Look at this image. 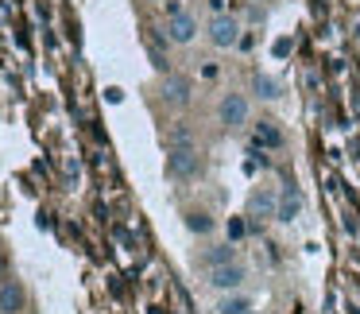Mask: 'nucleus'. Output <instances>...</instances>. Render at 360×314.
Instances as JSON below:
<instances>
[{
	"label": "nucleus",
	"instance_id": "obj_14",
	"mask_svg": "<svg viewBox=\"0 0 360 314\" xmlns=\"http://www.w3.org/2000/svg\"><path fill=\"white\" fill-rule=\"evenodd\" d=\"M217 314H252L256 306H252L248 295H240V291H229V295L217 299V306H213Z\"/></svg>",
	"mask_w": 360,
	"mask_h": 314
},
{
	"label": "nucleus",
	"instance_id": "obj_10",
	"mask_svg": "<svg viewBox=\"0 0 360 314\" xmlns=\"http://www.w3.org/2000/svg\"><path fill=\"white\" fill-rule=\"evenodd\" d=\"M252 97H256V101H283V82L275 78V74H264V70H256L252 74Z\"/></svg>",
	"mask_w": 360,
	"mask_h": 314
},
{
	"label": "nucleus",
	"instance_id": "obj_18",
	"mask_svg": "<svg viewBox=\"0 0 360 314\" xmlns=\"http://www.w3.org/2000/svg\"><path fill=\"white\" fill-rule=\"evenodd\" d=\"M252 314H256V310H252Z\"/></svg>",
	"mask_w": 360,
	"mask_h": 314
},
{
	"label": "nucleus",
	"instance_id": "obj_6",
	"mask_svg": "<svg viewBox=\"0 0 360 314\" xmlns=\"http://www.w3.org/2000/svg\"><path fill=\"white\" fill-rule=\"evenodd\" d=\"M244 283H248V264H240V260H229V264L210 268V272H205V287H210V291H217V295H229V291H240Z\"/></svg>",
	"mask_w": 360,
	"mask_h": 314
},
{
	"label": "nucleus",
	"instance_id": "obj_16",
	"mask_svg": "<svg viewBox=\"0 0 360 314\" xmlns=\"http://www.w3.org/2000/svg\"><path fill=\"white\" fill-rule=\"evenodd\" d=\"M8 280V252H4V244H0V283Z\"/></svg>",
	"mask_w": 360,
	"mask_h": 314
},
{
	"label": "nucleus",
	"instance_id": "obj_8",
	"mask_svg": "<svg viewBox=\"0 0 360 314\" xmlns=\"http://www.w3.org/2000/svg\"><path fill=\"white\" fill-rule=\"evenodd\" d=\"M298 213H302V190H298L295 182H283L279 206H275V221H279V225H290Z\"/></svg>",
	"mask_w": 360,
	"mask_h": 314
},
{
	"label": "nucleus",
	"instance_id": "obj_2",
	"mask_svg": "<svg viewBox=\"0 0 360 314\" xmlns=\"http://www.w3.org/2000/svg\"><path fill=\"white\" fill-rule=\"evenodd\" d=\"M202 35H205V43H210V47L233 51L236 43L244 39V20L236 16V12H213V16L205 20Z\"/></svg>",
	"mask_w": 360,
	"mask_h": 314
},
{
	"label": "nucleus",
	"instance_id": "obj_15",
	"mask_svg": "<svg viewBox=\"0 0 360 314\" xmlns=\"http://www.w3.org/2000/svg\"><path fill=\"white\" fill-rule=\"evenodd\" d=\"M244 233H248V225H244V218H233V221H229V237H233V241H240Z\"/></svg>",
	"mask_w": 360,
	"mask_h": 314
},
{
	"label": "nucleus",
	"instance_id": "obj_3",
	"mask_svg": "<svg viewBox=\"0 0 360 314\" xmlns=\"http://www.w3.org/2000/svg\"><path fill=\"white\" fill-rule=\"evenodd\" d=\"M205 171V159L198 151V144L190 148H167V163H163V175L171 182H198Z\"/></svg>",
	"mask_w": 360,
	"mask_h": 314
},
{
	"label": "nucleus",
	"instance_id": "obj_4",
	"mask_svg": "<svg viewBox=\"0 0 360 314\" xmlns=\"http://www.w3.org/2000/svg\"><path fill=\"white\" fill-rule=\"evenodd\" d=\"M159 105L171 113H186L194 105V82L179 70H167L159 74Z\"/></svg>",
	"mask_w": 360,
	"mask_h": 314
},
{
	"label": "nucleus",
	"instance_id": "obj_12",
	"mask_svg": "<svg viewBox=\"0 0 360 314\" xmlns=\"http://www.w3.org/2000/svg\"><path fill=\"white\" fill-rule=\"evenodd\" d=\"M182 225H186L194 237H210L213 229H217V221H213L210 210H202V206H190V210H182Z\"/></svg>",
	"mask_w": 360,
	"mask_h": 314
},
{
	"label": "nucleus",
	"instance_id": "obj_13",
	"mask_svg": "<svg viewBox=\"0 0 360 314\" xmlns=\"http://www.w3.org/2000/svg\"><path fill=\"white\" fill-rule=\"evenodd\" d=\"M229 260H236V249H233L229 241L210 244L205 252H198V268H202V272H210V268H221V264H229Z\"/></svg>",
	"mask_w": 360,
	"mask_h": 314
},
{
	"label": "nucleus",
	"instance_id": "obj_1",
	"mask_svg": "<svg viewBox=\"0 0 360 314\" xmlns=\"http://www.w3.org/2000/svg\"><path fill=\"white\" fill-rule=\"evenodd\" d=\"M217 125H221V132H229V136L244 132V128L252 125V97L240 94V89L221 94V101H217Z\"/></svg>",
	"mask_w": 360,
	"mask_h": 314
},
{
	"label": "nucleus",
	"instance_id": "obj_17",
	"mask_svg": "<svg viewBox=\"0 0 360 314\" xmlns=\"http://www.w3.org/2000/svg\"><path fill=\"white\" fill-rule=\"evenodd\" d=\"M248 4H264V8H267V4H271V0H248Z\"/></svg>",
	"mask_w": 360,
	"mask_h": 314
},
{
	"label": "nucleus",
	"instance_id": "obj_11",
	"mask_svg": "<svg viewBox=\"0 0 360 314\" xmlns=\"http://www.w3.org/2000/svg\"><path fill=\"white\" fill-rule=\"evenodd\" d=\"M275 206H279V194L267 190V187H256V190H252V198H248V218L267 221V218H275Z\"/></svg>",
	"mask_w": 360,
	"mask_h": 314
},
{
	"label": "nucleus",
	"instance_id": "obj_7",
	"mask_svg": "<svg viewBox=\"0 0 360 314\" xmlns=\"http://www.w3.org/2000/svg\"><path fill=\"white\" fill-rule=\"evenodd\" d=\"M24 310H27V287L24 280L8 275L0 283V314H24Z\"/></svg>",
	"mask_w": 360,
	"mask_h": 314
},
{
	"label": "nucleus",
	"instance_id": "obj_5",
	"mask_svg": "<svg viewBox=\"0 0 360 314\" xmlns=\"http://www.w3.org/2000/svg\"><path fill=\"white\" fill-rule=\"evenodd\" d=\"M159 32L167 35V43H171V47H190V43L202 35V20H198L190 8H182V12H174V16H163Z\"/></svg>",
	"mask_w": 360,
	"mask_h": 314
},
{
	"label": "nucleus",
	"instance_id": "obj_9",
	"mask_svg": "<svg viewBox=\"0 0 360 314\" xmlns=\"http://www.w3.org/2000/svg\"><path fill=\"white\" fill-rule=\"evenodd\" d=\"M252 136H256V144H259V148H267V151L287 148V132H283V125H279V120H271V117L256 120V125H252Z\"/></svg>",
	"mask_w": 360,
	"mask_h": 314
}]
</instances>
